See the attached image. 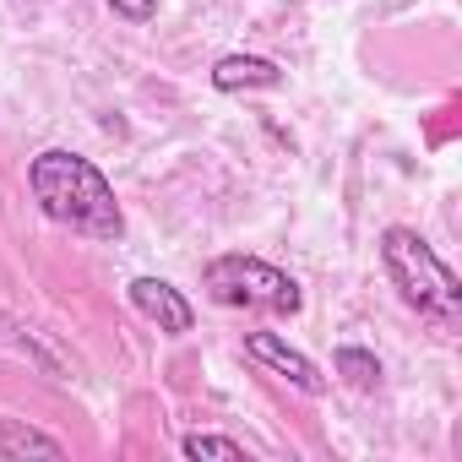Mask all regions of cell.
<instances>
[{"label": "cell", "instance_id": "3", "mask_svg": "<svg viewBox=\"0 0 462 462\" xmlns=\"http://www.w3.org/2000/svg\"><path fill=\"white\" fill-rule=\"evenodd\" d=\"M201 289H207L212 305H228V310H273V316H300L305 310V294L283 267H273L262 256H240V251L207 262Z\"/></svg>", "mask_w": 462, "mask_h": 462}, {"label": "cell", "instance_id": "5", "mask_svg": "<svg viewBox=\"0 0 462 462\" xmlns=\"http://www.w3.org/2000/svg\"><path fill=\"white\" fill-rule=\"evenodd\" d=\"M131 305H136L158 332H169V337H185V332L196 327L190 300H185L174 283H163V278H136V283H131Z\"/></svg>", "mask_w": 462, "mask_h": 462}, {"label": "cell", "instance_id": "2", "mask_svg": "<svg viewBox=\"0 0 462 462\" xmlns=\"http://www.w3.org/2000/svg\"><path fill=\"white\" fill-rule=\"evenodd\" d=\"M381 262H386V278L397 283V294H402L408 310H419L440 332L457 327V316H462V283L430 251L424 235H413V228H386V235H381Z\"/></svg>", "mask_w": 462, "mask_h": 462}, {"label": "cell", "instance_id": "6", "mask_svg": "<svg viewBox=\"0 0 462 462\" xmlns=\"http://www.w3.org/2000/svg\"><path fill=\"white\" fill-rule=\"evenodd\" d=\"M212 88H217V93L283 88V71H278V60H267V55H223V60L212 66Z\"/></svg>", "mask_w": 462, "mask_h": 462}, {"label": "cell", "instance_id": "4", "mask_svg": "<svg viewBox=\"0 0 462 462\" xmlns=\"http://www.w3.org/2000/svg\"><path fill=\"white\" fill-rule=\"evenodd\" d=\"M245 354H251L256 365L278 370L289 386H300V392H310V397H321V392H327V375L316 370V359H305L300 348H289L278 332H245Z\"/></svg>", "mask_w": 462, "mask_h": 462}, {"label": "cell", "instance_id": "1", "mask_svg": "<svg viewBox=\"0 0 462 462\" xmlns=\"http://www.w3.org/2000/svg\"><path fill=\"white\" fill-rule=\"evenodd\" d=\"M28 190L44 207L50 223L71 228L82 240H120L125 235V212L115 201V185L104 169L71 147H50L28 163Z\"/></svg>", "mask_w": 462, "mask_h": 462}, {"label": "cell", "instance_id": "8", "mask_svg": "<svg viewBox=\"0 0 462 462\" xmlns=\"http://www.w3.org/2000/svg\"><path fill=\"white\" fill-rule=\"evenodd\" d=\"M332 365H337V375H343L354 392H375V386H381V359H375L370 348H354V343H348V348L332 354Z\"/></svg>", "mask_w": 462, "mask_h": 462}, {"label": "cell", "instance_id": "7", "mask_svg": "<svg viewBox=\"0 0 462 462\" xmlns=\"http://www.w3.org/2000/svg\"><path fill=\"white\" fill-rule=\"evenodd\" d=\"M0 451L6 457H66V446L55 435H39V430H23L17 419H0Z\"/></svg>", "mask_w": 462, "mask_h": 462}, {"label": "cell", "instance_id": "9", "mask_svg": "<svg viewBox=\"0 0 462 462\" xmlns=\"http://www.w3.org/2000/svg\"><path fill=\"white\" fill-rule=\"evenodd\" d=\"M180 451H185V457H228V462H251L245 440H228V435H185Z\"/></svg>", "mask_w": 462, "mask_h": 462}, {"label": "cell", "instance_id": "10", "mask_svg": "<svg viewBox=\"0 0 462 462\" xmlns=\"http://www.w3.org/2000/svg\"><path fill=\"white\" fill-rule=\"evenodd\" d=\"M109 6H115L125 23H147V17L158 12V0H109Z\"/></svg>", "mask_w": 462, "mask_h": 462}]
</instances>
